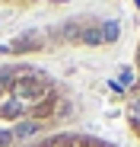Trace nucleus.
<instances>
[{
  "mask_svg": "<svg viewBox=\"0 0 140 147\" xmlns=\"http://www.w3.org/2000/svg\"><path fill=\"white\" fill-rule=\"evenodd\" d=\"M124 83L131 86V96H127V121L134 134L140 138V45H137V64H134V74H124Z\"/></svg>",
  "mask_w": 140,
  "mask_h": 147,
  "instance_id": "obj_1",
  "label": "nucleus"
},
{
  "mask_svg": "<svg viewBox=\"0 0 140 147\" xmlns=\"http://www.w3.org/2000/svg\"><path fill=\"white\" fill-rule=\"evenodd\" d=\"M41 125H38V121H19V125L13 128V138H29V134H35Z\"/></svg>",
  "mask_w": 140,
  "mask_h": 147,
  "instance_id": "obj_2",
  "label": "nucleus"
},
{
  "mask_svg": "<svg viewBox=\"0 0 140 147\" xmlns=\"http://www.w3.org/2000/svg\"><path fill=\"white\" fill-rule=\"evenodd\" d=\"M13 141V131H0V147H7Z\"/></svg>",
  "mask_w": 140,
  "mask_h": 147,
  "instance_id": "obj_3",
  "label": "nucleus"
},
{
  "mask_svg": "<svg viewBox=\"0 0 140 147\" xmlns=\"http://www.w3.org/2000/svg\"><path fill=\"white\" fill-rule=\"evenodd\" d=\"M0 83H10V77H0Z\"/></svg>",
  "mask_w": 140,
  "mask_h": 147,
  "instance_id": "obj_4",
  "label": "nucleus"
}]
</instances>
